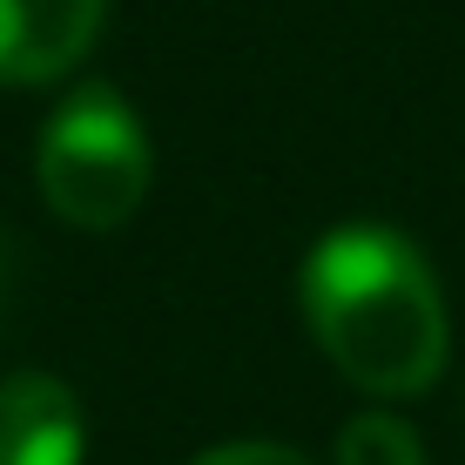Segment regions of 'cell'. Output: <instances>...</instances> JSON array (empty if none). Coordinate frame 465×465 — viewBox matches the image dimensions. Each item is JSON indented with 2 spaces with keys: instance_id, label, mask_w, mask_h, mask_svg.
I'll list each match as a JSON object with an SVG mask.
<instances>
[{
  "instance_id": "5",
  "label": "cell",
  "mask_w": 465,
  "mask_h": 465,
  "mask_svg": "<svg viewBox=\"0 0 465 465\" xmlns=\"http://www.w3.org/2000/svg\"><path fill=\"white\" fill-rule=\"evenodd\" d=\"M338 465H425L419 431L391 411H364L338 431Z\"/></svg>"
},
{
  "instance_id": "3",
  "label": "cell",
  "mask_w": 465,
  "mask_h": 465,
  "mask_svg": "<svg viewBox=\"0 0 465 465\" xmlns=\"http://www.w3.org/2000/svg\"><path fill=\"white\" fill-rule=\"evenodd\" d=\"M108 21V0H0V82L35 88L82 68Z\"/></svg>"
},
{
  "instance_id": "7",
  "label": "cell",
  "mask_w": 465,
  "mask_h": 465,
  "mask_svg": "<svg viewBox=\"0 0 465 465\" xmlns=\"http://www.w3.org/2000/svg\"><path fill=\"white\" fill-rule=\"evenodd\" d=\"M21 270H27V250H21V236L0 223V331H7L14 303H21Z\"/></svg>"
},
{
  "instance_id": "6",
  "label": "cell",
  "mask_w": 465,
  "mask_h": 465,
  "mask_svg": "<svg viewBox=\"0 0 465 465\" xmlns=\"http://www.w3.org/2000/svg\"><path fill=\"white\" fill-rule=\"evenodd\" d=\"M189 465H317V459H303L297 445H270V439H236V445H210L203 459H189Z\"/></svg>"
},
{
  "instance_id": "2",
  "label": "cell",
  "mask_w": 465,
  "mask_h": 465,
  "mask_svg": "<svg viewBox=\"0 0 465 465\" xmlns=\"http://www.w3.org/2000/svg\"><path fill=\"white\" fill-rule=\"evenodd\" d=\"M149 128L122 102V88L88 82L47 115L35 149V183L47 210L74 230H122L149 196Z\"/></svg>"
},
{
  "instance_id": "4",
  "label": "cell",
  "mask_w": 465,
  "mask_h": 465,
  "mask_svg": "<svg viewBox=\"0 0 465 465\" xmlns=\"http://www.w3.org/2000/svg\"><path fill=\"white\" fill-rule=\"evenodd\" d=\"M88 419L82 398L47 371L0 378V465H82Z\"/></svg>"
},
{
  "instance_id": "1",
  "label": "cell",
  "mask_w": 465,
  "mask_h": 465,
  "mask_svg": "<svg viewBox=\"0 0 465 465\" xmlns=\"http://www.w3.org/2000/svg\"><path fill=\"white\" fill-rule=\"evenodd\" d=\"M297 303L317 351L371 398H411L445 371V297L419 243L384 223H344L311 243Z\"/></svg>"
}]
</instances>
